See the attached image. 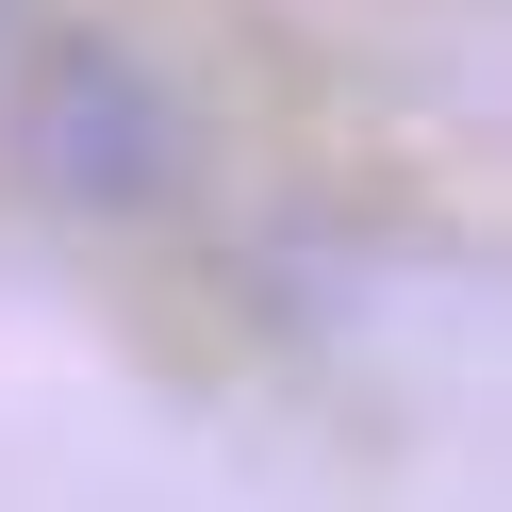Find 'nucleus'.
I'll return each instance as SVG.
<instances>
[{
  "instance_id": "nucleus-1",
  "label": "nucleus",
  "mask_w": 512,
  "mask_h": 512,
  "mask_svg": "<svg viewBox=\"0 0 512 512\" xmlns=\"http://www.w3.org/2000/svg\"><path fill=\"white\" fill-rule=\"evenodd\" d=\"M34 166H67L83 199H133V182L166 166V133H149V116L116 100V50H67V100L34 116Z\"/></svg>"
}]
</instances>
